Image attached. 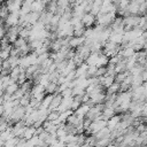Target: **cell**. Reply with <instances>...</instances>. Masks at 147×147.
<instances>
[{
	"label": "cell",
	"instance_id": "obj_2",
	"mask_svg": "<svg viewBox=\"0 0 147 147\" xmlns=\"http://www.w3.org/2000/svg\"><path fill=\"white\" fill-rule=\"evenodd\" d=\"M85 42V37L82 36V37H71L69 38V41H68V46L71 48V49H76L77 47L82 46L83 44Z\"/></svg>",
	"mask_w": 147,
	"mask_h": 147
},
{
	"label": "cell",
	"instance_id": "obj_3",
	"mask_svg": "<svg viewBox=\"0 0 147 147\" xmlns=\"http://www.w3.org/2000/svg\"><path fill=\"white\" fill-rule=\"evenodd\" d=\"M119 121H121L119 114H115L114 116H111V117L107 121V127H108L110 131H113V130L117 126V124L119 123Z\"/></svg>",
	"mask_w": 147,
	"mask_h": 147
},
{
	"label": "cell",
	"instance_id": "obj_11",
	"mask_svg": "<svg viewBox=\"0 0 147 147\" xmlns=\"http://www.w3.org/2000/svg\"><path fill=\"white\" fill-rule=\"evenodd\" d=\"M56 6L59 8H61V9H63V10H65L69 7H71L69 0H56Z\"/></svg>",
	"mask_w": 147,
	"mask_h": 147
},
{
	"label": "cell",
	"instance_id": "obj_13",
	"mask_svg": "<svg viewBox=\"0 0 147 147\" xmlns=\"http://www.w3.org/2000/svg\"><path fill=\"white\" fill-rule=\"evenodd\" d=\"M8 57H9V52L8 51H0V59L2 61L8 60Z\"/></svg>",
	"mask_w": 147,
	"mask_h": 147
},
{
	"label": "cell",
	"instance_id": "obj_12",
	"mask_svg": "<svg viewBox=\"0 0 147 147\" xmlns=\"http://www.w3.org/2000/svg\"><path fill=\"white\" fill-rule=\"evenodd\" d=\"M129 3H130V0H119V1L117 2V8H119V9H125V10H126Z\"/></svg>",
	"mask_w": 147,
	"mask_h": 147
},
{
	"label": "cell",
	"instance_id": "obj_7",
	"mask_svg": "<svg viewBox=\"0 0 147 147\" xmlns=\"http://www.w3.org/2000/svg\"><path fill=\"white\" fill-rule=\"evenodd\" d=\"M57 93V84L49 82L45 86V94H56Z\"/></svg>",
	"mask_w": 147,
	"mask_h": 147
},
{
	"label": "cell",
	"instance_id": "obj_5",
	"mask_svg": "<svg viewBox=\"0 0 147 147\" xmlns=\"http://www.w3.org/2000/svg\"><path fill=\"white\" fill-rule=\"evenodd\" d=\"M122 40H123V34H121V33H114V32H111L110 36H109V38H108V41H110V42H113L115 45H121L122 44Z\"/></svg>",
	"mask_w": 147,
	"mask_h": 147
},
{
	"label": "cell",
	"instance_id": "obj_9",
	"mask_svg": "<svg viewBox=\"0 0 147 147\" xmlns=\"http://www.w3.org/2000/svg\"><path fill=\"white\" fill-rule=\"evenodd\" d=\"M130 75V72H129V70H125V71H123V72H119V74H116L115 75V82L116 83H122L127 76Z\"/></svg>",
	"mask_w": 147,
	"mask_h": 147
},
{
	"label": "cell",
	"instance_id": "obj_8",
	"mask_svg": "<svg viewBox=\"0 0 147 147\" xmlns=\"http://www.w3.org/2000/svg\"><path fill=\"white\" fill-rule=\"evenodd\" d=\"M18 88H20V85H18L17 83H11V84H9V85L5 88V93H8L9 95H13Z\"/></svg>",
	"mask_w": 147,
	"mask_h": 147
},
{
	"label": "cell",
	"instance_id": "obj_14",
	"mask_svg": "<svg viewBox=\"0 0 147 147\" xmlns=\"http://www.w3.org/2000/svg\"><path fill=\"white\" fill-rule=\"evenodd\" d=\"M5 34H6V29L3 25H0V40L5 37Z\"/></svg>",
	"mask_w": 147,
	"mask_h": 147
},
{
	"label": "cell",
	"instance_id": "obj_4",
	"mask_svg": "<svg viewBox=\"0 0 147 147\" xmlns=\"http://www.w3.org/2000/svg\"><path fill=\"white\" fill-rule=\"evenodd\" d=\"M33 136H36V127H33V126H26L25 130H24V132H23V134H22V138L24 140H29Z\"/></svg>",
	"mask_w": 147,
	"mask_h": 147
},
{
	"label": "cell",
	"instance_id": "obj_1",
	"mask_svg": "<svg viewBox=\"0 0 147 147\" xmlns=\"http://www.w3.org/2000/svg\"><path fill=\"white\" fill-rule=\"evenodd\" d=\"M82 23L85 28H91V26H94L95 25V16L92 15L91 13H85L83 16H82Z\"/></svg>",
	"mask_w": 147,
	"mask_h": 147
},
{
	"label": "cell",
	"instance_id": "obj_10",
	"mask_svg": "<svg viewBox=\"0 0 147 147\" xmlns=\"http://www.w3.org/2000/svg\"><path fill=\"white\" fill-rule=\"evenodd\" d=\"M8 15H9V10H8L7 6H6L5 3H2V5L0 6V20L5 21Z\"/></svg>",
	"mask_w": 147,
	"mask_h": 147
},
{
	"label": "cell",
	"instance_id": "obj_6",
	"mask_svg": "<svg viewBox=\"0 0 147 147\" xmlns=\"http://www.w3.org/2000/svg\"><path fill=\"white\" fill-rule=\"evenodd\" d=\"M108 60L109 57H107L105 54L102 53H99L98 55V60H96V63H95V67L96 68H100V67H106L108 64Z\"/></svg>",
	"mask_w": 147,
	"mask_h": 147
}]
</instances>
